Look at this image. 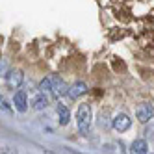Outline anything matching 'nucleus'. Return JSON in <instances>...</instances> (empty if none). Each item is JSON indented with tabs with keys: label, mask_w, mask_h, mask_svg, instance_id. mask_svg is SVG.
<instances>
[{
	"label": "nucleus",
	"mask_w": 154,
	"mask_h": 154,
	"mask_svg": "<svg viewBox=\"0 0 154 154\" xmlns=\"http://www.w3.org/2000/svg\"><path fill=\"white\" fill-rule=\"evenodd\" d=\"M93 123V112L89 104H80L78 112H76V125H78L80 134H87Z\"/></svg>",
	"instance_id": "1"
},
{
	"label": "nucleus",
	"mask_w": 154,
	"mask_h": 154,
	"mask_svg": "<svg viewBox=\"0 0 154 154\" xmlns=\"http://www.w3.org/2000/svg\"><path fill=\"white\" fill-rule=\"evenodd\" d=\"M67 89H69V85L65 84L60 76H50V95L54 98H60L63 95H67Z\"/></svg>",
	"instance_id": "2"
},
{
	"label": "nucleus",
	"mask_w": 154,
	"mask_h": 154,
	"mask_svg": "<svg viewBox=\"0 0 154 154\" xmlns=\"http://www.w3.org/2000/svg\"><path fill=\"white\" fill-rule=\"evenodd\" d=\"M23 82H24V72L20 71V69H13V71H9L8 72V76H6V84H8V87L9 89H19L20 85H23Z\"/></svg>",
	"instance_id": "3"
},
{
	"label": "nucleus",
	"mask_w": 154,
	"mask_h": 154,
	"mask_svg": "<svg viewBox=\"0 0 154 154\" xmlns=\"http://www.w3.org/2000/svg\"><path fill=\"white\" fill-rule=\"evenodd\" d=\"M154 115V108L150 102H141L137 108H136V117L139 123H149Z\"/></svg>",
	"instance_id": "4"
},
{
	"label": "nucleus",
	"mask_w": 154,
	"mask_h": 154,
	"mask_svg": "<svg viewBox=\"0 0 154 154\" xmlns=\"http://www.w3.org/2000/svg\"><path fill=\"white\" fill-rule=\"evenodd\" d=\"M112 126H113V130H117V132H126V130L132 126V119H130L126 113H117V115L113 117V121H112Z\"/></svg>",
	"instance_id": "5"
},
{
	"label": "nucleus",
	"mask_w": 154,
	"mask_h": 154,
	"mask_svg": "<svg viewBox=\"0 0 154 154\" xmlns=\"http://www.w3.org/2000/svg\"><path fill=\"white\" fill-rule=\"evenodd\" d=\"M87 93V85L84 82H74L72 85H69L67 89V97L71 98V100H76V98H80Z\"/></svg>",
	"instance_id": "6"
},
{
	"label": "nucleus",
	"mask_w": 154,
	"mask_h": 154,
	"mask_svg": "<svg viewBox=\"0 0 154 154\" xmlns=\"http://www.w3.org/2000/svg\"><path fill=\"white\" fill-rule=\"evenodd\" d=\"M13 106H15L17 112H20V113H24L26 109H28V97H26L24 91H17L15 93V97H13Z\"/></svg>",
	"instance_id": "7"
},
{
	"label": "nucleus",
	"mask_w": 154,
	"mask_h": 154,
	"mask_svg": "<svg viewBox=\"0 0 154 154\" xmlns=\"http://www.w3.org/2000/svg\"><path fill=\"white\" fill-rule=\"evenodd\" d=\"M56 112H58V117H60V125H61V126L69 125V121H71V112H69V108L65 106V104H58Z\"/></svg>",
	"instance_id": "8"
},
{
	"label": "nucleus",
	"mask_w": 154,
	"mask_h": 154,
	"mask_svg": "<svg viewBox=\"0 0 154 154\" xmlns=\"http://www.w3.org/2000/svg\"><path fill=\"white\" fill-rule=\"evenodd\" d=\"M147 150H149V145L145 139H136L130 145V154H145Z\"/></svg>",
	"instance_id": "9"
},
{
	"label": "nucleus",
	"mask_w": 154,
	"mask_h": 154,
	"mask_svg": "<svg viewBox=\"0 0 154 154\" xmlns=\"http://www.w3.org/2000/svg\"><path fill=\"white\" fill-rule=\"evenodd\" d=\"M48 106V98L45 97V95H43V93H39L35 98H34V100H32V108H34V109H37V112H41V109H45Z\"/></svg>",
	"instance_id": "10"
},
{
	"label": "nucleus",
	"mask_w": 154,
	"mask_h": 154,
	"mask_svg": "<svg viewBox=\"0 0 154 154\" xmlns=\"http://www.w3.org/2000/svg\"><path fill=\"white\" fill-rule=\"evenodd\" d=\"M39 93H50V76H47V78H43L39 82Z\"/></svg>",
	"instance_id": "11"
},
{
	"label": "nucleus",
	"mask_w": 154,
	"mask_h": 154,
	"mask_svg": "<svg viewBox=\"0 0 154 154\" xmlns=\"http://www.w3.org/2000/svg\"><path fill=\"white\" fill-rule=\"evenodd\" d=\"M9 72V65L6 60H0V76H8Z\"/></svg>",
	"instance_id": "12"
},
{
	"label": "nucleus",
	"mask_w": 154,
	"mask_h": 154,
	"mask_svg": "<svg viewBox=\"0 0 154 154\" xmlns=\"http://www.w3.org/2000/svg\"><path fill=\"white\" fill-rule=\"evenodd\" d=\"M0 154H17V150L11 147H4V149H0Z\"/></svg>",
	"instance_id": "13"
},
{
	"label": "nucleus",
	"mask_w": 154,
	"mask_h": 154,
	"mask_svg": "<svg viewBox=\"0 0 154 154\" xmlns=\"http://www.w3.org/2000/svg\"><path fill=\"white\" fill-rule=\"evenodd\" d=\"M2 102H4V98H2V95H0V106H2Z\"/></svg>",
	"instance_id": "14"
}]
</instances>
